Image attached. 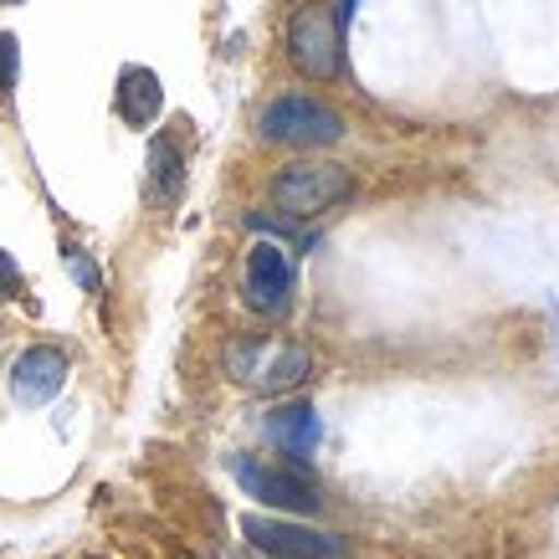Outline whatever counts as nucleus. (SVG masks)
Returning <instances> with one entry per match:
<instances>
[{
	"mask_svg": "<svg viewBox=\"0 0 559 559\" xmlns=\"http://www.w3.org/2000/svg\"><path fill=\"white\" fill-rule=\"evenodd\" d=\"M68 262H72V277H78L83 288H98V272H93V262H83L78 252H68Z\"/></svg>",
	"mask_w": 559,
	"mask_h": 559,
	"instance_id": "obj_14",
	"label": "nucleus"
},
{
	"mask_svg": "<svg viewBox=\"0 0 559 559\" xmlns=\"http://www.w3.org/2000/svg\"><path fill=\"white\" fill-rule=\"evenodd\" d=\"M241 298L252 313H288L293 304V262L288 252L277 247V241H252V252H247V277H241Z\"/></svg>",
	"mask_w": 559,
	"mask_h": 559,
	"instance_id": "obj_7",
	"label": "nucleus"
},
{
	"mask_svg": "<svg viewBox=\"0 0 559 559\" xmlns=\"http://www.w3.org/2000/svg\"><path fill=\"white\" fill-rule=\"evenodd\" d=\"M114 108L129 129H150L165 108V87H159V72L150 68H123L119 72V93H114Z\"/></svg>",
	"mask_w": 559,
	"mask_h": 559,
	"instance_id": "obj_9",
	"label": "nucleus"
},
{
	"mask_svg": "<svg viewBox=\"0 0 559 559\" xmlns=\"http://www.w3.org/2000/svg\"><path fill=\"white\" fill-rule=\"evenodd\" d=\"M16 72H21V41L5 32V36H0V98L16 87Z\"/></svg>",
	"mask_w": 559,
	"mask_h": 559,
	"instance_id": "obj_12",
	"label": "nucleus"
},
{
	"mask_svg": "<svg viewBox=\"0 0 559 559\" xmlns=\"http://www.w3.org/2000/svg\"><path fill=\"white\" fill-rule=\"evenodd\" d=\"M26 283H21V267L11 262V252H0V298H21Z\"/></svg>",
	"mask_w": 559,
	"mask_h": 559,
	"instance_id": "obj_13",
	"label": "nucleus"
},
{
	"mask_svg": "<svg viewBox=\"0 0 559 559\" xmlns=\"http://www.w3.org/2000/svg\"><path fill=\"white\" fill-rule=\"evenodd\" d=\"M355 195V175L344 165H329V159H304V165H283L272 175V205L288 221H308L323 216Z\"/></svg>",
	"mask_w": 559,
	"mask_h": 559,
	"instance_id": "obj_2",
	"label": "nucleus"
},
{
	"mask_svg": "<svg viewBox=\"0 0 559 559\" xmlns=\"http://www.w3.org/2000/svg\"><path fill=\"white\" fill-rule=\"evenodd\" d=\"M323 426H319V411L308 406V401H288V406L267 411V441L277 452H288V457H308L313 447H319Z\"/></svg>",
	"mask_w": 559,
	"mask_h": 559,
	"instance_id": "obj_10",
	"label": "nucleus"
},
{
	"mask_svg": "<svg viewBox=\"0 0 559 559\" xmlns=\"http://www.w3.org/2000/svg\"><path fill=\"white\" fill-rule=\"evenodd\" d=\"M288 57L293 68L313 78V83H334L344 72V21L340 11H329L323 0L298 5L288 21Z\"/></svg>",
	"mask_w": 559,
	"mask_h": 559,
	"instance_id": "obj_3",
	"label": "nucleus"
},
{
	"mask_svg": "<svg viewBox=\"0 0 559 559\" xmlns=\"http://www.w3.org/2000/svg\"><path fill=\"white\" fill-rule=\"evenodd\" d=\"M186 186V159L175 139H154L150 144V195L154 201H175Z\"/></svg>",
	"mask_w": 559,
	"mask_h": 559,
	"instance_id": "obj_11",
	"label": "nucleus"
},
{
	"mask_svg": "<svg viewBox=\"0 0 559 559\" xmlns=\"http://www.w3.org/2000/svg\"><path fill=\"white\" fill-rule=\"evenodd\" d=\"M62 385H68V355L51 349V344H32L11 365V395L21 406H47V401L62 395Z\"/></svg>",
	"mask_w": 559,
	"mask_h": 559,
	"instance_id": "obj_8",
	"label": "nucleus"
},
{
	"mask_svg": "<svg viewBox=\"0 0 559 559\" xmlns=\"http://www.w3.org/2000/svg\"><path fill=\"white\" fill-rule=\"evenodd\" d=\"M241 534L252 539V549H262L267 559H344V539L323 534V528L293 524V519H262L247 513Z\"/></svg>",
	"mask_w": 559,
	"mask_h": 559,
	"instance_id": "obj_6",
	"label": "nucleus"
},
{
	"mask_svg": "<svg viewBox=\"0 0 559 559\" xmlns=\"http://www.w3.org/2000/svg\"><path fill=\"white\" fill-rule=\"evenodd\" d=\"M231 477H237L247 498L267 503L277 513H298V519H313L323 509L319 483L298 467H283V462H262V457H231Z\"/></svg>",
	"mask_w": 559,
	"mask_h": 559,
	"instance_id": "obj_5",
	"label": "nucleus"
},
{
	"mask_svg": "<svg viewBox=\"0 0 559 559\" xmlns=\"http://www.w3.org/2000/svg\"><path fill=\"white\" fill-rule=\"evenodd\" d=\"M262 139L267 144H293V150H323V144L344 139V119L340 108H329L323 98L288 93V98L262 108Z\"/></svg>",
	"mask_w": 559,
	"mask_h": 559,
	"instance_id": "obj_4",
	"label": "nucleus"
},
{
	"mask_svg": "<svg viewBox=\"0 0 559 559\" xmlns=\"http://www.w3.org/2000/svg\"><path fill=\"white\" fill-rule=\"evenodd\" d=\"M226 374L257 395H283L313 374L308 344L293 340H231L226 344Z\"/></svg>",
	"mask_w": 559,
	"mask_h": 559,
	"instance_id": "obj_1",
	"label": "nucleus"
}]
</instances>
